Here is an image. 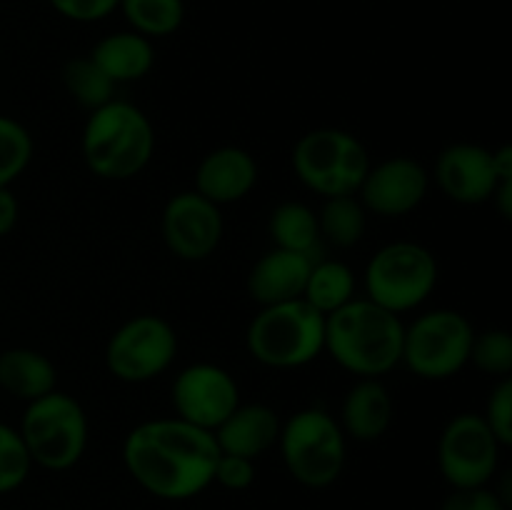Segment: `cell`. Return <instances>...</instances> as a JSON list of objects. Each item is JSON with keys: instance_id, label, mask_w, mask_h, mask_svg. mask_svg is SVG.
Returning a JSON list of instances; mask_svg holds the SVG:
<instances>
[{"instance_id": "1", "label": "cell", "mask_w": 512, "mask_h": 510, "mask_svg": "<svg viewBox=\"0 0 512 510\" xmlns=\"http://www.w3.org/2000/svg\"><path fill=\"white\" fill-rule=\"evenodd\" d=\"M218 443L213 433L180 418L138 423L123 440L130 478L160 500H190L213 485Z\"/></svg>"}, {"instance_id": "2", "label": "cell", "mask_w": 512, "mask_h": 510, "mask_svg": "<svg viewBox=\"0 0 512 510\" xmlns=\"http://www.w3.org/2000/svg\"><path fill=\"white\" fill-rule=\"evenodd\" d=\"M405 323L368 298L325 318V353L355 378H383L403 360Z\"/></svg>"}, {"instance_id": "3", "label": "cell", "mask_w": 512, "mask_h": 510, "mask_svg": "<svg viewBox=\"0 0 512 510\" xmlns=\"http://www.w3.org/2000/svg\"><path fill=\"white\" fill-rule=\"evenodd\" d=\"M80 153L98 178L130 180L153 160L155 128L138 105L113 98L90 110L80 135Z\"/></svg>"}, {"instance_id": "4", "label": "cell", "mask_w": 512, "mask_h": 510, "mask_svg": "<svg viewBox=\"0 0 512 510\" xmlns=\"http://www.w3.org/2000/svg\"><path fill=\"white\" fill-rule=\"evenodd\" d=\"M245 348L265 368H303L325 353V315L303 298L263 305L245 330Z\"/></svg>"}, {"instance_id": "5", "label": "cell", "mask_w": 512, "mask_h": 510, "mask_svg": "<svg viewBox=\"0 0 512 510\" xmlns=\"http://www.w3.org/2000/svg\"><path fill=\"white\" fill-rule=\"evenodd\" d=\"M280 458L295 483L310 490L330 488L343 475L348 438L338 418L323 408H303L280 425Z\"/></svg>"}, {"instance_id": "6", "label": "cell", "mask_w": 512, "mask_h": 510, "mask_svg": "<svg viewBox=\"0 0 512 510\" xmlns=\"http://www.w3.org/2000/svg\"><path fill=\"white\" fill-rule=\"evenodd\" d=\"M18 433L33 465L63 473L83 460L90 440V423L83 405L73 395L55 388L53 393L25 403Z\"/></svg>"}, {"instance_id": "7", "label": "cell", "mask_w": 512, "mask_h": 510, "mask_svg": "<svg viewBox=\"0 0 512 510\" xmlns=\"http://www.w3.org/2000/svg\"><path fill=\"white\" fill-rule=\"evenodd\" d=\"M438 258L423 243L395 240L375 250L363 273L365 298L395 315L418 310L435 293Z\"/></svg>"}, {"instance_id": "8", "label": "cell", "mask_w": 512, "mask_h": 510, "mask_svg": "<svg viewBox=\"0 0 512 510\" xmlns=\"http://www.w3.org/2000/svg\"><path fill=\"white\" fill-rule=\"evenodd\" d=\"M370 163L373 158L363 140L343 128H315L293 148L295 175L323 200L358 195Z\"/></svg>"}, {"instance_id": "9", "label": "cell", "mask_w": 512, "mask_h": 510, "mask_svg": "<svg viewBox=\"0 0 512 510\" xmlns=\"http://www.w3.org/2000/svg\"><path fill=\"white\" fill-rule=\"evenodd\" d=\"M473 338V323L460 310H425L413 323L405 325L400 365L420 380H450L470 363Z\"/></svg>"}, {"instance_id": "10", "label": "cell", "mask_w": 512, "mask_h": 510, "mask_svg": "<svg viewBox=\"0 0 512 510\" xmlns=\"http://www.w3.org/2000/svg\"><path fill=\"white\" fill-rule=\"evenodd\" d=\"M178 358V333L165 318L135 315L113 330L105 345V368L123 383H150Z\"/></svg>"}, {"instance_id": "11", "label": "cell", "mask_w": 512, "mask_h": 510, "mask_svg": "<svg viewBox=\"0 0 512 510\" xmlns=\"http://www.w3.org/2000/svg\"><path fill=\"white\" fill-rule=\"evenodd\" d=\"M512 178V148L490 150L480 143H450L440 150L430 180L458 205L490 203L500 180Z\"/></svg>"}, {"instance_id": "12", "label": "cell", "mask_w": 512, "mask_h": 510, "mask_svg": "<svg viewBox=\"0 0 512 510\" xmlns=\"http://www.w3.org/2000/svg\"><path fill=\"white\" fill-rule=\"evenodd\" d=\"M503 445L480 413H458L438 440V468L450 488H478L495 480Z\"/></svg>"}, {"instance_id": "13", "label": "cell", "mask_w": 512, "mask_h": 510, "mask_svg": "<svg viewBox=\"0 0 512 510\" xmlns=\"http://www.w3.org/2000/svg\"><path fill=\"white\" fill-rule=\"evenodd\" d=\"M175 418L213 433L243 400L238 380L215 363H193L175 375L170 385Z\"/></svg>"}, {"instance_id": "14", "label": "cell", "mask_w": 512, "mask_h": 510, "mask_svg": "<svg viewBox=\"0 0 512 510\" xmlns=\"http://www.w3.org/2000/svg\"><path fill=\"white\" fill-rule=\"evenodd\" d=\"M225 233L223 213L195 190H180L165 203L160 235L170 253L185 263H203L218 250Z\"/></svg>"}, {"instance_id": "15", "label": "cell", "mask_w": 512, "mask_h": 510, "mask_svg": "<svg viewBox=\"0 0 512 510\" xmlns=\"http://www.w3.org/2000/svg\"><path fill=\"white\" fill-rule=\"evenodd\" d=\"M430 183V170L420 160L393 155L380 163H370L358 188V200L378 218H403L423 205Z\"/></svg>"}, {"instance_id": "16", "label": "cell", "mask_w": 512, "mask_h": 510, "mask_svg": "<svg viewBox=\"0 0 512 510\" xmlns=\"http://www.w3.org/2000/svg\"><path fill=\"white\" fill-rule=\"evenodd\" d=\"M258 160L253 153L238 145H223V148L210 150L203 155L195 170V193L203 195L205 200L223 205L240 203L248 198L258 185Z\"/></svg>"}, {"instance_id": "17", "label": "cell", "mask_w": 512, "mask_h": 510, "mask_svg": "<svg viewBox=\"0 0 512 510\" xmlns=\"http://www.w3.org/2000/svg\"><path fill=\"white\" fill-rule=\"evenodd\" d=\"M313 260L310 255L293 253V250L270 248L250 268L248 295L260 308L303 298Z\"/></svg>"}, {"instance_id": "18", "label": "cell", "mask_w": 512, "mask_h": 510, "mask_svg": "<svg viewBox=\"0 0 512 510\" xmlns=\"http://www.w3.org/2000/svg\"><path fill=\"white\" fill-rule=\"evenodd\" d=\"M395 403L388 385L380 378H358L340 403V428L345 438L358 443H375L390 430Z\"/></svg>"}, {"instance_id": "19", "label": "cell", "mask_w": 512, "mask_h": 510, "mask_svg": "<svg viewBox=\"0 0 512 510\" xmlns=\"http://www.w3.org/2000/svg\"><path fill=\"white\" fill-rule=\"evenodd\" d=\"M280 425H283V420L278 418V413L270 405L240 403L213 430V438L218 443L220 453L255 460L278 445Z\"/></svg>"}, {"instance_id": "20", "label": "cell", "mask_w": 512, "mask_h": 510, "mask_svg": "<svg viewBox=\"0 0 512 510\" xmlns=\"http://www.w3.org/2000/svg\"><path fill=\"white\" fill-rule=\"evenodd\" d=\"M90 60L113 80L115 85L135 83L143 80L155 65V48L153 40L135 30H118L98 43L90 50Z\"/></svg>"}, {"instance_id": "21", "label": "cell", "mask_w": 512, "mask_h": 510, "mask_svg": "<svg viewBox=\"0 0 512 510\" xmlns=\"http://www.w3.org/2000/svg\"><path fill=\"white\" fill-rule=\"evenodd\" d=\"M0 388L23 403H33L58 388V368L40 350L8 348L0 353Z\"/></svg>"}, {"instance_id": "22", "label": "cell", "mask_w": 512, "mask_h": 510, "mask_svg": "<svg viewBox=\"0 0 512 510\" xmlns=\"http://www.w3.org/2000/svg\"><path fill=\"white\" fill-rule=\"evenodd\" d=\"M355 288H358V280H355L353 268L348 263H343V260H313L303 300L328 318L335 310L355 300Z\"/></svg>"}, {"instance_id": "23", "label": "cell", "mask_w": 512, "mask_h": 510, "mask_svg": "<svg viewBox=\"0 0 512 510\" xmlns=\"http://www.w3.org/2000/svg\"><path fill=\"white\" fill-rule=\"evenodd\" d=\"M268 230L270 238H273V248L293 250V253H303L313 258L320 245L318 213L310 205L300 203V200L280 203L270 213Z\"/></svg>"}, {"instance_id": "24", "label": "cell", "mask_w": 512, "mask_h": 510, "mask_svg": "<svg viewBox=\"0 0 512 510\" xmlns=\"http://www.w3.org/2000/svg\"><path fill=\"white\" fill-rule=\"evenodd\" d=\"M320 240H328L333 248H355L365 238L368 230V210L358 200V195H338L325 198L318 210Z\"/></svg>"}, {"instance_id": "25", "label": "cell", "mask_w": 512, "mask_h": 510, "mask_svg": "<svg viewBox=\"0 0 512 510\" xmlns=\"http://www.w3.org/2000/svg\"><path fill=\"white\" fill-rule=\"evenodd\" d=\"M118 10L130 30L148 40L178 33L185 20V0H120Z\"/></svg>"}, {"instance_id": "26", "label": "cell", "mask_w": 512, "mask_h": 510, "mask_svg": "<svg viewBox=\"0 0 512 510\" xmlns=\"http://www.w3.org/2000/svg\"><path fill=\"white\" fill-rule=\"evenodd\" d=\"M63 85L70 93V98L90 110L100 108V105L110 103L115 98V88L118 85L98 68V65L90 60V55L85 58H73L63 65Z\"/></svg>"}, {"instance_id": "27", "label": "cell", "mask_w": 512, "mask_h": 510, "mask_svg": "<svg viewBox=\"0 0 512 510\" xmlns=\"http://www.w3.org/2000/svg\"><path fill=\"white\" fill-rule=\"evenodd\" d=\"M33 135L10 115H0V188H10L33 160Z\"/></svg>"}, {"instance_id": "28", "label": "cell", "mask_w": 512, "mask_h": 510, "mask_svg": "<svg viewBox=\"0 0 512 510\" xmlns=\"http://www.w3.org/2000/svg\"><path fill=\"white\" fill-rule=\"evenodd\" d=\"M490 378H510L512 373V335L505 328H488L475 333L470 345V363Z\"/></svg>"}, {"instance_id": "29", "label": "cell", "mask_w": 512, "mask_h": 510, "mask_svg": "<svg viewBox=\"0 0 512 510\" xmlns=\"http://www.w3.org/2000/svg\"><path fill=\"white\" fill-rule=\"evenodd\" d=\"M30 470H33V460L18 428L0 423V495L18 490L28 480Z\"/></svg>"}, {"instance_id": "30", "label": "cell", "mask_w": 512, "mask_h": 510, "mask_svg": "<svg viewBox=\"0 0 512 510\" xmlns=\"http://www.w3.org/2000/svg\"><path fill=\"white\" fill-rule=\"evenodd\" d=\"M483 420L488 423V428L493 430V435L498 438V443L503 448H510L512 445V380L500 378L498 383L493 385V390L488 393V400H485Z\"/></svg>"}, {"instance_id": "31", "label": "cell", "mask_w": 512, "mask_h": 510, "mask_svg": "<svg viewBox=\"0 0 512 510\" xmlns=\"http://www.w3.org/2000/svg\"><path fill=\"white\" fill-rule=\"evenodd\" d=\"M440 510H510V503L498 488L478 485V488H453Z\"/></svg>"}, {"instance_id": "32", "label": "cell", "mask_w": 512, "mask_h": 510, "mask_svg": "<svg viewBox=\"0 0 512 510\" xmlns=\"http://www.w3.org/2000/svg\"><path fill=\"white\" fill-rule=\"evenodd\" d=\"M213 483H218L225 490H233V493L248 490L255 483V460L220 453L218 463H215Z\"/></svg>"}, {"instance_id": "33", "label": "cell", "mask_w": 512, "mask_h": 510, "mask_svg": "<svg viewBox=\"0 0 512 510\" xmlns=\"http://www.w3.org/2000/svg\"><path fill=\"white\" fill-rule=\"evenodd\" d=\"M50 8L73 23H98L118 10L120 0H48Z\"/></svg>"}, {"instance_id": "34", "label": "cell", "mask_w": 512, "mask_h": 510, "mask_svg": "<svg viewBox=\"0 0 512 510\" xmlns=\"http://www.w3.org/2000/svg\"><path fill=\"white\" fill-rule=\"evenodd\" d=\"M20 218V203L10 188H0V238L13 233Z\"/></svg>"}, {"instance_id": "35", "label": "cell", "mask_w": 512, "mask_h": 510, "mask_svg": "<svg viewBox=\"0 0 512 510\" xmlns=\"http://www.w3.org/2000/svg\"><path fill=\"white\" fill-rule=\"evenodd\" d=\"M0 58H3V43H0Z\"/></svg>"}]
</instances>
